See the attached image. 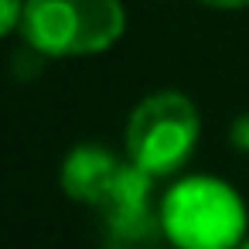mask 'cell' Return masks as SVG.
<instances>
[{"mask_svg":"<svg viewBox=\"0 0 249 249\" xmlns=\"http://www.w3.org/2000/svg\"><path fill=\"white\" fill-rule=\"evenodd\" d=\"M160 229L178 249H235L246 235V208L225 181L188 178L164 195Z\"/></svg>","mask_w":249,"mask_h":249,"instance_id":"1","label":"cell"},{"mask_svg":"<svg viewBox=\"0 0 249 249\" xmlns=\"http://www.w3.org/2000/svg\"><path fill=\"white\" fill-rule=\"evenodd\" d=\"M120 0H24L21 35L41 55H96L123 35Z\"/></svg>","mask_w":249,"mask_h":249,"instance_id":"2","label":"cell"},{"mask_svg":"<svg viewBox=\"0 0 249 249\" xmlns=\"http://www.w3.org/2000/svg\"><path fill=\"white\" fill-rule=\"evenodd\" d=\"M198 109L181 92H154L147 96L130 123H126V150L137 167L154 178L174 174L184 167L198 143Z\"/></svg>","mask_w":249,"mask_h":249,"instance_id":"3","label":"cell"},{"mask_svg":"<svg viewBox=\"0 0 249 249\" xmlns=\"http://www.w3.org/2000/svg\"><path fill=\"white\" fill-rule=\"evenodd\" d=\"M150 184H154V174H147L143 167H137L130 160V164H120L106 195L96 201V208L106 218L113 246L137 249V246L154 242L157 232H164L160 215L150 212Z\"/></svg>","mask_w":249,"mask_h":249,"instance_id":"4","label":"cell"},{"mask_svg":"<svg viewBox=\"0 0 249 249\" xmlns=\"http://www.w3.org/2000/svg\"><path fill=\"white\" fill-rule=\"evenodd\" d=\"M116 171H120V160L109 150H103L96 143H82L62 164V188H65L69 198L96 205L106 195L109 181L116 178Z\"/></svg>","mask_w":249,"mask_h":249,"instance_id":"5","label":"cell"},{"mask_svg":"<svg viewBox=\"0 0 249 249\" xmlns=\"http://www.w3.org/2000/svg\"><path fill=\"white\" fill-rule=\"evenodd\" d=\"M21 14H24V0H0V38L21 28Z\"/></svg>","mask_w":249,"mask_h":249,"instance_id":"6","label":"cell"},{"mask_svg":"<svg viewBox=\"0 0 249 249\" xmlns=\"http://www.w3.org/2000/svg\"><path fill=\"white\" fill-rule=\"evenodd\" d=\"M232 143L249 154V116H239V120L232 123Z\"/></svg>","mask_w":249,"mask_h":249,"instance_id":"7","label":"cell"},{"mask_svg":"<svg viewBox=\"0 0 249 249\" xmlns=\"http://www.w3.org/2000/svg\"><path fill=\"white\" fill-rule=\"evenodd\" d=\"M208 7H222V11H235V7H249V0H201Z\"/></svg>","mask_w":249,"mask_h":249,"instance_id":"8","label":"cell"},{"mask_svg":"<svg viewBox=\"0 0 249 249\" xmlns=\"http://www.w3.org/2000/svg\"><path fill=\"white\" fill-rule=\"evenodd\" d=\"M235 249H249V239H242V242H239V246H235Z\"/></svg>","mask_w":249,"mask_h":249,"instance_id":"9","label":"cell"}]
</instances>
